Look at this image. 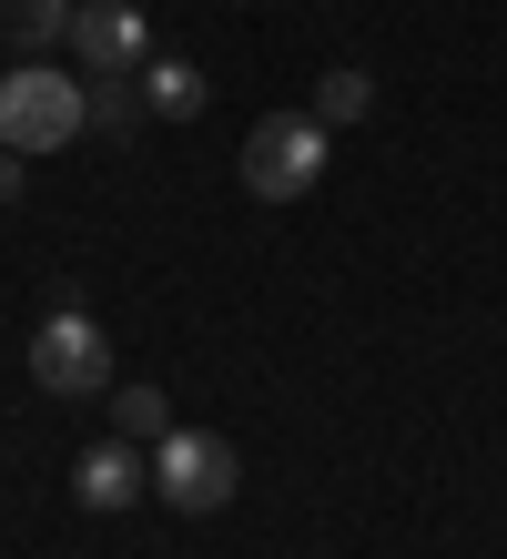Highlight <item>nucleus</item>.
Masks as SVG:
<instances>
[{
	"mask_svg": "<svg viewBox=\"0 0 507 559\" xmlns=\"http://www.w3.org/2000/svg\"><path fill=\"white\" fill-rule=\"evenodd\" d=\"M122 438L162 448V438H173V397H162V386H122Z\"/></svg>",
	"mask_w": 507,
	"mask_h": 559,
	"instance_id": "obj_10",
	"label": "nucleus"
},
{
	"mask_svg": "<svg viewBox=\"0 0 507 559\" xmlns=\"http://www.w3.org/2000/svg\"><path fill=\"white\" fill-rule=\"evenodd\" d=\"M92 133V82L51 72V61H21L11 82H0V143L11 153H61Z\"/></svg>",
	"mask_w": 507,
	"mask_h": 559,
	"instance_id": "obj_1",
	"label": "nucleus"
},
{
	"mask_svg": "<svg viewBox=\"0 0 507 559\" xmlns=\"http://www.w3.org/2000/svg\"><path fill=\"white\" fill-rule=\"evenodd\" d=\"M72 61H82V82H143V61H153L143 0H82L72 11Z\"/></svg>",
	"mask_w": 507,
	"mask_h": 559,
	"instance_id": "obj_5",
	"label": "nucleus"
},
{
	"mask_svg": "<svg viewBox=\"0 0 507 559\" xmlns=\"http://www.w3.org/2000/svg\"><path fill=\"white\" fill-rule=\"evenodd\" d=\"M21 163H31V153H11V143H0V204L21 193Z\"/></svg>",
	"mask_w": 507,
	"mask_h": 559,
	"instance_id": "obj_12",
	"label": "nucleus"
},
{
	"mask_svg": "<svg viewBox=\"0 0 507 559\" xmlns=\"http://www.w3.org/2000/svg\"><path fill=\"white\" fill-rule=\"evenodd\" d=\"M143 103H153L162 122H193L203 103H214V82H203L193 61H173V51H153V61H143Z\"/></svg>",
	"mask_w": 507,
	"mask_h": 559,
	"instance_id": "obj_8",
	"label": "nucleus"
},
{
	"mask_svg": "<svg viewBox=\"0 0 507 559\" xmlns=\"http://www.w3.org/2000/svg\"><path fill=\"white\" fill-rule=\"evenodd\" d=\"M72 11L82 0H0V41H11L21 61H41L51 41H72Z\"/></svg>",
	"mask_w": 507,
	"mask_h": 559,
	"instance_id": "obj_7",
	"label": "nucleus"
},
{
	"mask_svg": "<svg viewBox=\"0 0 507 559\" xmlns=\"http://www.w3.org/2000/svg\"><path fill=\"white\" fill-rule=\"evenodd\" d=\"M143 112H153V103H143L132 82H92V133H112V143H122V133H132Z\"/></svg>",
	"mask_w": 507,
	"mask_h": 559,
	"instance_id": "obj_11",
	"label": "nucleus"
},
{
	"mask_svg": "<svg viewBox=\"0 0 507 559\" xmlns=\"http://www.w3.org/2000/svg\"><path fill=\"white\" fill-rule=\"evenodd\" d=\"M31 377H41V397H112V336L82 306H51L31 325Z\"/></svg>",
	"mask_w": 507,
	"mask_h": 559,
	"instance_id": "obj_3",
	"label": "nucleus"
},
{
	"mask_svg": "<svg viewBox=\"0 0 507 559\" xmlns=\"http://www.w3.org/2000/svg\"><path fill=\"white\" fill-rule=\"evenodd\" d=\"M153 488H162L183 519H214L233 488H244V457H233L214 427H173V438L153 448Z\"/></svg>",
	"mask_w": 507,
	"mask_h": 559,
	"instance_id": "obj_4",
	"label": "nucleus"
},
{
	"mask_svg": "<svg viewBox=\"0 0 507 559\" xmlns=\"http://www.w3.org/2000/svg\"><path fill=\"white\" fill-rule=\"evenodd\" d=\"M153 488V457H143V438H101L82 468H72V499L92 509V519H112V509H132Z\"/></svg>",
	"mask_w": 507,
	"mask_h": 559,
	"instance_id": "obj_6",
	"label": "nucleus"
},
{
	"mask_svg": "<svg viewBox=\"0 0 507 559\" xmlns=\"http://www.w3.org/2000/svg\"><path fill=\"white\" fill-rule=\"evenodd\" d=\"M365 112H376V82H365L355 61H346V72H325V82H315V122H325V133H335V122H365Z\"/></svg>",
	"mask_w": 507,
	"mask_h": 559,
	"instance_id": "obj_9",
	"label": "nucleus"
},
{
	"mask_svg": "<svg viewBox=\"0 0 507 559\" xmlns=\"http://www.w3.org/2000/svg\"><path fill=\"white\" fill-rule=\"evenodd\" d=\"M325 183V122L315 112H264L244 133V193L264 204H294V193Z\"/></svg>",
	"mask_w": 507,
	"mask_h": 559,
	"instance_id": "obj_2",
	"label": "nucleus"
}]
</instances>
